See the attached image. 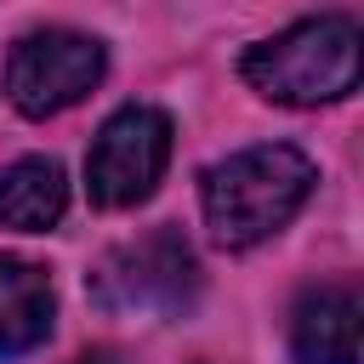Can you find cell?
I'll list each match as a JSON object with an SVG mask.
<instances>
[{
    "instance_id": "4",
    "label": "cell",
    "mask_w": 364,
    "mask_h": 364,
    "mask_svg": "<svg viewBox=\"0 0 364 364\" xmlns=\"http://www.w3.org/2000/svg\"><path fill=\"white\" fill-rule=\"evenodd\" d=\"M165 165H171V119L148 102H131V108L108 114V125L97 131V142L85 154V182L102 210H125L159 188Z\"/></svg>"
},
{
    "instance_id": "2",
    "label": "cell",
    "mask_w": 364,
    "mask_h": 364,
    "mask_svg": "<svg viewBox=\"0 0 364 364\" xmlns=\"http://www.w3.org/2000/svg\"><path fill=\"white\" fill-rule=\"evenodd\" d=\"M358 23L330 11V17H307L262 46L245 51V80L267 97V102H290V108H318V102H341L347 91H358Z\"/></svg>"
},
{
    "instance_id": "6",
    "label": "cell",
    "mask_w": 364,
    "mask_h": 364,
    "mask_svg": "<svg viewBox=\"0 0 364 364\" xmlns=\"http://www.w3.org/2000/svg\"><path fill=\"white\" fill-rule=\"evenodd\" d=\"M358 284L353 279H330L313 284L296 301L290 318V347L301 364H358Z\"/></svg>"
},
{
    "instance_id": "7",
    "label": "cell",
    "mask_w": 364,
    "mask_h": 364,
    "mask_svg": "<svg viewBox=\"0 0 364 364\" xmlns=\"http://www.w3.org/2000/svg\"><path fill=\"white\" fill-rule=\"evenodd\" d=\"M51 318H57V296L46 267L23 256H0V358L40 347L51 336Z\"/></svg>"
},
{
    "instance_id": "5",
    "label": "cell",
    "mask_w": 364,
    "mask_h": 364,
    "mask_svg": "<svg viewBox=\"0 0 364 364\" xmlns=\"http://www.w3.org/2000/svg\"><path fill=\"white\" fill-rule=\"evenodd\" d=\"M97 80H102V46L91 34H74V28L23 34L11 46V63H6V91L28 119L74 108Z\"/></svg>"
},
{
    "instance_id": "9",
    "label": "cell",
    "mask_w": 364,
    "mask_h": 364,
    "mask_svg": "<svg viewBox=\"0 0 364 364\" xmlns=\"http://www.w3.org/2000/svg\"><path fill=\"white\" fill-rule=\"evenodd\" d=\"M74 364H108V358H102V353H91V358H74Z\"/></svg>"
},
{
    "instance_id": "3",
    "label": "cell",
    "mask_w": 364,
    "mask_h": 364,
    "mask_svg": "<svg viewBox=\"0 0 364 364\" xmlns=\"http://www.w3.org/2000/svg\"><path fill=\"white\" fill-rule=\"evenodd\" d=\"M199 296V262L176 228H154L108 250L91 273V301L125 318H182Z\"/></svg>"
},
{
    "instance_id": "1",
    "label": "cell",
    "mask_w": 364,
    "mask_h": 364,
    "mask_svg": "<svg viewBox=\"0 0 364 364\" xmlns=\"http://www.w3.org/2000/svg\"><path fill=\"white\" fill-rule=\"evenodd\" d=\"M205 222L210 239L222 250H245L262 245L267 233H279L313 193V165L307 154L284 148V142H262V148H239L222 165L205 171Z\"/></svg>"
},
{
    "instance_id": "8",
    "label": "cell",
    "mask_w": 364,
    "mask_h": 364,
    "mask_svg": "<svg viewBox=\"0 0 364 364\" xmlns=\"http://www.w3.org/2000/svg\"><path fill=\"white\" fill-rule=\"evenodd\" d=\"M63 205H68V182H63L57 159H17L0 171V228L46 233V228H57Z\"/></svg>"
}]
</instances>
